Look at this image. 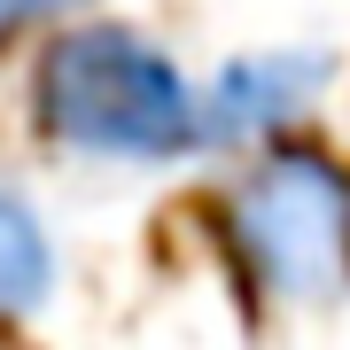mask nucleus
I'll return each mask as SVG.
<instances>
[{
	"instance_id": "obj_1",
	"label": "nucleus",
	"mask_w": 350,
	"mask_h": 350,
	"mask_svg": "<svg viewBox=\"0 0 350 350\" xmlns=\"http://www.w3.org/2000/svg\"><path fill=\"white\" fill-rule=\"evenodd\" d=\"M31 125L78 163H133V172H163L211 148L202 86L163 39L117 16L55 24L31 63Z\"/></svg>"
},
{
	"instance_id": "obj_2",
	"label": "nucleus",
	"mask_w": 350,
	"mask_h": 350,
	"mask_svg": "<svg viewBox=\"0 0 350 350\" xmlns=\"http://www.w3.org/2000/svg\"><path fill=\"white\" fill-rule=\"evenodd\" d=\"M218 241L265 312H350V163L296 133L250 148V163L218 195Z\"/></svg>"
},
{
	"instance_id": "obj_3",
	"label": "nucleus",
	"mask_w": 350,
	"mask_h": 350,
	"mask_svg": "<svg viewBox=\"0 0 350 350\" xmlns=\"http://www.w3.org/2000/svg\"><path fill=\"white\" fill-rule=\"evenodd\" d=\"M335 86V47H250L226 55L218 78L202 86V125L211 148H273L304 133V117Z\"/></svg>"
},
{
	"instance_id": "obj_4",
	"label": "nucleus",
	"mask_w": 350,
	"mask_h": 350,
	"mask_svg": "<svg viewBox=\"0 0 350 350\" xmlns=\"http://www.w3.org/2000/svg\"><path fill=\"white\" fill-rule=\"evenodd\" d=\"M55 280H63V250H55L47 211L0 179V327H24L55 304Z\"/></svg>"
},
{
	"instance_id": "obj_5",
	"label": "nucleus",
	"mask_w": 350,
	"mask_h": 350,
	"mask_svg": "<svg viewBox=\"0 0 350 350\" xmlns=\"http://www.w3.org/2000/svg\"><path fill=\"white\" fill-rule=\"evenodd\" d=\"M70 16H94V0H0V39L39 31V24H70Z\"/></svg>"
}]
</instances>
